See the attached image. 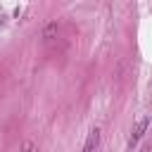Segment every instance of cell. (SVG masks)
<instances>
[{"label":"cell","mask_w":152,"mask_h":152,"mask_svg":"<svg viewBox=\"0 0 152 152\" xmlns=\"http://www.w3.org/2000/svg\"><path fill=\"white\" fill-rule=\"evenodd\" d=\"M97 147H100V128L95 126V128H90V133H88L81 152H97Z\"/></svg>","instance_id":"6da1fadb"},{"label":"cell","mask_w":152,"mask_h":152,"mask_svg":"<svg viewBox=\"0 0 152 152\" xmlns=\"http://www.w3.org/2000/svg\"><path fill=\"white\" fill-rule=\"evenodd\" d=\"M147 131V119L142 116V119H138L135 121V126L131 128V138H128V145H135L140 138H142V133Z\"/></svg>","instance_id":"7a4b0ae2"},{"label":"cell","mask_w":152,"mask_h":152,"mask_svg":"<svg viewBox=\"0 0 152 152\" xmlns=\"http://www.w3.org/2000/svg\"><path fill=\"white\" fill-rule=\"evenodd\" d=\"M140 152H150V150H140Z\"/></svg>","instance_id":"3957f363"}]
</instances>
